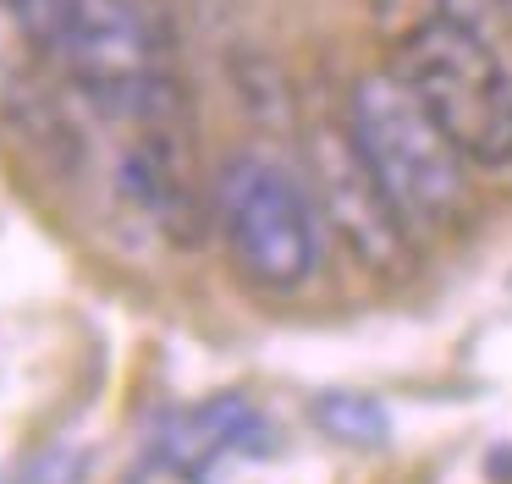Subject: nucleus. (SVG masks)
Here are the masks:
<instances>
[{
    "instance_id": "1",
    "label": "nucleus",
    "mask_w": 512,
    "mask_h": 484,
    "mask_svg": "<svg viewBox=\"0 0 512 484\" xmlns=\"http://www.w3.org/2000/svg\"><path fill=\"white\" fill-rule=\"evenodd\" d=\"M391 72L413 88L452 149L479 171L512 165V72L479 22L430 11L397 39Z\"/></svg>"
},
{
    "instance_id": "2",
    "label": "nucleus",
    "mask_w": 512,
    "mask_h": 484,
    "mask_svg": "<svg viewBox=\"0 0 512 484\" xmlns=\"http://www.w3.org/2000/svg\"><path fill=\"white\" fill-rule=\"evenodd\" d=\"M347 132H353L358 154L380 176V187L397 198V209L408 215L413 231H441L463 220V209H468L463 165L468 160L452 149V138L435 127L430 110L413 99V88L391 66L353 83Z\"/></svg>"
},
{
    "instance_id": "3",
    "label": "nucleus",
    "mask_w": 512,
    "mask_h": 484,
    "mask_svg": "<svg viewBox=\"0 0 512 484\" xmlns=\"http://www.w3.org/2000/svg\"><path fill=\"white\" fill-rule=\"evenodd\" d=\"M215 226L259 292H303L320 275V204L281 160L243 149L215 176Z\"/></svg>"
},
{
    "instance_id": "4",
    "label": "nucleus",
    "mask_w": 512,
    "mask_h": 484,
    "mask_svg": "<svg viewBox=\"0 0 512 484\" xmlns=\"http://www.w3.org/2000/svg\"><path fill=\"white\" fill-rule=\"evenodd\" d=\"M39 33L83 105L111 121H138L166 72V50L133 0H50Z\"/></svg>"
},
{
    "instance_id": "5",
    "label": "nucleus",
    "mask_w": 512,
    "mask_h": 484,
    "mask_svg": "<svg viewBox=\"0 0 512 484\" xmlns=\"http://www.w3.org/2000/svg\"><path fill=\"white\" fill-rule=\"evenodd\" d=\"M309 193L320 204V220L331 237L375 275H402L413 264V226L397 209V198L380 187L369 160L358 154L347 127H314L303 143Z\"/></svg>"
},
{
    "instance_id": "6",
    "label": "nucleus",
    "mask_w": 512,
    "mask_h": 484,
    "mask_svg": "<svg viewBox=\"0 0 512 484\" xmlns=\"http://www.w3.org/2000/svg\"><path fill=\"white\" fill-rule=\"evenodd\" d=\"M259 451H270V424L259 418V407L237 391L188 407V413L166 429V440H160L166 468L182 473V479H210L226 457H259Z\"/></svg>"
},
{
    "instance_id": "7",
    "label": "nucleus",
    "mask_w": 512,
    "mask_h": 484,
    "mask_svg": "<svg viewBox=\"0 0 512 484\" xmlns=\"http://www.w3.org/2000/svg\"><path fill=\"white\" fill-rule=\"evenodd\" d=\"M39 99V33L17 6L0 0V116H23Z\"/></svg>"
},
{
    "instance_id": "8",
    "label": "nucleus",
    "mask_w": 512,
    "mask_h": 484,
    "mask_svg": "<svg viewBox=\"0 0 512 484\" xmlns=\"http://www.w3.org/2000/svg\"><path fill=\"white\" fill-rule=\"evenodd\" d=\"M309 418L320 424L325 440H336V446H386V435H391L386 407H380L375 396H358V391H325V396H314Z\"/></svg>"
},
{
    "instance_id": "9",
    "label": "nucleus",
    "mask_w": 512,
    "mask_h": 484,
    "mask_svg": "<svg viewBox=\"0 0 512 484\" xmlns=\"http://www.w3.org/2000/svg\"><path fill=\"white\" fill-rule=\"evenodd\" d=\"M485 6H496V0H441L446 17H463V22H479V11H485Z\"/></svg>"
},
{
    "instance_id": "10",
    "label": "nucleus",
    "mask_w": 512,
    "mask_h": 484,
    "mask_svg": "<svg viewBox=\"0 0 512 484\" xmlns=\"http://www.w3.org/2000/svg\"><path fill=\"white\" fill-rule=\"evenodd\" d=\"M6 6H17V11H23L28 22H34V33H39V17H45V11H50V0H6Z\"/></svg>"
}]
</instances>
